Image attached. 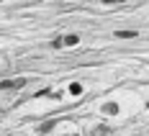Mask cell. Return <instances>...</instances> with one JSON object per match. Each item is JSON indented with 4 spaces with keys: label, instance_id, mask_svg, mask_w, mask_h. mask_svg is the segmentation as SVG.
<instances>
[{
    "label": "cell",
    "instance_id": "1",
    "mask_svg": "<svg viewBox=\"0 0 149 136\" xmlns=\"http://www.w3.org/2000/svg\"><path fill=\"white\" fill-rule=\"evenodd\" d=\"M26 85V80H5V82H0V90H10V87H23Z\"/></svg>",
    "mask_w": 149,
    "mask_h": 136
},
{
    "label": "cell",
    "instance_id": "2",
    "mask_svg": "<svg viewBox=\"0 0 149 136\" xmlns=\"http://www.w3.org/2000/svg\"><path fill=\"white\" fill-rule=\"evenodd\" d=\"M77 41H80L77 33H67V36H62V44H67V46H74Z\"/></svg>",
    "mask_w": 149,
    "mask_h": 136
},
{
    "label": "cell",
    "instance_id": "3",
    "mask_svg": "<svg viewBox=\"0 0 149 136\" xmlns=\"http://www.w3.org/2000/svg\"><path fill=\"white\" fill-rule=\"evenodd\" d=\"M116 39H136V31H116Z\"/></svg>",
    "mask_w": 149,
    "mask_h": 136
},
{
    "label": "cell",
    "instance_id": "4",
    "mask_svg": "<svg viewBox=\"0 0 149 136\" xmlns=\"http://www.w3.org/2000/svg\"><path fill=\"white\" fill-rule=\"evenodd\" d=\"M52 128H54V121H46V123H41V126H39V131H41V134L52 131Z\"/></svg>",
    "mask_w": 149,
    "mask_h": 136
},
{
    "label": "cell",
    "instance_id": "5",
    "mask_svg": "<svg viewBox=\"0 0 149 136\" xmlns=\"http://www.w3.org/2000/svg\"><path fill=\"white\" fill-rule=\"evenodd\" d=\"M70 92H72V95H80V92H82V85H80V82H72V85H70Z\"/></svg>",
    "mask_w": 149,
    "mask_h": 136
},
{
    "label": "cell",
    "instance_id": "6",
    "mask_svg": "<svg viewBox=\"0 0 149 136\" xmlns=\"http://www.w3.org/2000/svg\"><path fill=\"white\" fill-rule=\"evenodd\" d=\"M103 110H105V113H116V105H113V103H108V105H105Z\"/></svg>",
    "mask_w": 149,
    "mask_h": 136
},
{
    "label": "cell",
    "instance_id": "7",
    "mask_svg": "<svg viewBox=\"0 0 149 136\" xmlns=\"http://www.w3.org/2000/svg\"><path fill=\"white\" fill-rule=\"evenodd\" d=\"M74 136H77V134H74Z\"/></svg>",
    "mask_w": 149,
    "mask_h": 136
}]
</instances>
